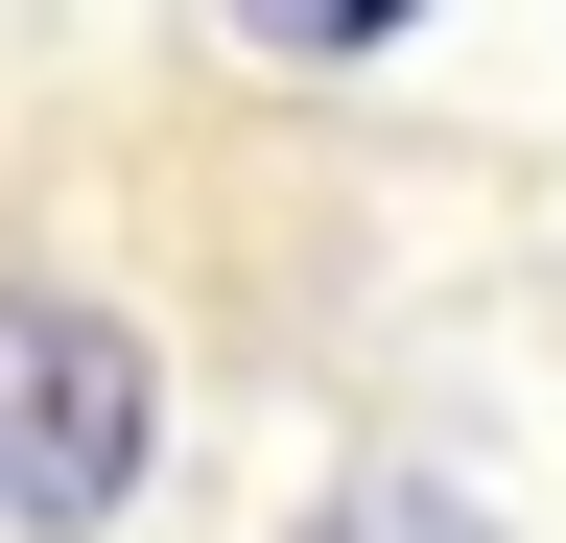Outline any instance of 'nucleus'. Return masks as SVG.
<instances>
[{"mask_svg": "<svg viewBox=\"0 0 566 543\" xmlns=\"http://www.w3.org/2000/svg\"><path fill=\"white\" fill-rule=\"evenodd\" d=\"M166 472V331L95 260H0V543H95Z\"/></svg>", "mask_w": 566, "mask_h": 543, "instance_id": "1", "label": "nucleus"}, {"mask_svg": "<svg viewBox=\"0 0 566 543\" xmlns=\"http://www.w3.org/2000/svg\"><path fill=\"white\" fill-rule=\"evenodd\" d=\"M283 543H495V520H472V472H424V449H354V472H331V497L283 520Z\"/></svg>", "mask_w": 566, "mask_h": 543, "instance_id": "2", "label": "nucleus"}]
</instances>
